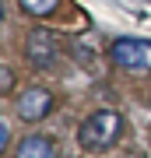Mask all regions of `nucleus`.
Segmentation results:
<instances>
[{"label": "nucleus", "instance_id": "nucleus-6", "mask_svg": "<svg viewBox=\"0 0 151 158\" xmlns=\"http://www.w3.org/2000/svg\"><path fill=\"white\" fill-rule=\"evenodd\" d=\"M18 4H21V11L32 14V18H49L60 0H18Z\"/></svg>", "mask_w": 151, "mask_h": 158}, {"label": "nucleus", "instance_id": "nucleus-1", "mask_svg": "<svg viewBox=\"0 0 151 158\" xmlns=\"http://www.w3.org/2000/svg\"><path fill=\"white\" fill-rule=\"evenodd\" d=\"M120 134H123V116L112 109H99L78 127V144L84 151H106L120 141Z\"/></svg>", "mask_w": 151, "mask_h": 158}, {"label": "nucleus", "instance_id": "nucleus-3", "mask_svg": "<svg viewBox=\"0 0 151 158\" xmlns=\"http://www.w3.org/2000/svg\"><path fill=\"white\" fill-rule=\"evenodd\" d=\"M25 56H28L32 67L49 70V67H56V60H60V39H56L49 28H32L28 32V42H25Z\"/></svg>", "mask_w": 151, "mask_h": 158}, {"label": "nucleus", "instance_id": "nucleus-8", "mask_svg": "<svg viewBox=\"0 0 151 158\" xmlns=\"http://www.w3.org/2000/svg\"><path fill=\"white\" fill-rule=\"evenodd\" d=\"M7 141H11V127L0 119V155H4V148H7Z\"/></svg>", "mask_w": 151, "mask_h": 158}, {"label": "nucleus", "instance_id": "nucleus-9", "mask_svg": "<svg viewBox=\"0 0 151 158\" xmlns=\"http://www.w3.org/2000/svg\"><path fill=\"white\" fill-rule=\"evenodd\" d=\"M0 21H4V7H0Z\"/></svg>", "mask_w": 151, "mask_h": 158}, {"label": "nucleus", "instance_id": "nucleus-4", "mask_svg": "<svg viewBox=\"0 0 151 158\" xmlns=\"http://www.w3.org/2000/svg\"><path fill=\"white\" fill-rule=\"evenodd\" d=\"M49 109H53V91L49 88H28L18 98V116L25 123H39L42 116H49Z\"/></svg>", "mask_w": 151, "mask_h": 158}, {"label": "nucleus", "instance_id": "nucleus-2", "mask_svg": "<svg viewBox=\"0 0 151 158\" xmlns=\"http://www.w3.org/2000/svg\"><path fill=\"white\" fill-rule=\"evenodd\" d=\"M109 60L120 70L130 74H148L151 70V42L148 39H116L109 46Z\"/></svg>", "mask_w": 151, "mask_h": 158}, {"label": "nucleus", "instance_id": "nucleus-7", "mask_svg": "<svg viewBox=\"0 0 151 158\" xmlns=\"http://www.w3.org/2000/svg\"><path fill=\"white\" fill-rule=\"evenodd\" d=\"M11 88H14V70L0 63V95H7V91H11Z\"/></svg>", "mask_w": 151, "mask_h": 158}, {"label": "nucleus", "instance_id": "nucleus-5", "mask_svg": "<svg viewBox=\"0 0 151 158\" xmlns=\"http://www.w3.org/2000/svg\"><path fill=\"white\" fill-rule=\"evenodd\" d=\"M53 155H56V144L49 137H42V134L25 137V141L18 144V151H14V158H53Z\"/></svg>", "mask_w": 151, "mask_h": 158}]
</instances>
